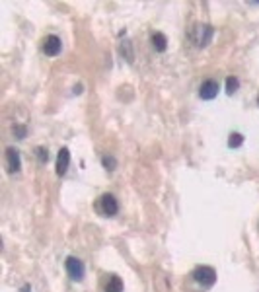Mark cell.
Returning a JSON list of instances; mask_svg holds the SVG:
<instances>
[{
  "instance_id": "cell-1",
  "label": "cell",
  "mask_w": 259,
  "mask_h": 292,
  "mask_svg": "<svg viewBox=\"0 0 259 292\" xmlns=\"http://www.w3.org/2000/svg\"><path fill=\"white\" fill-rule=\"evenodd\" d=\"M214 35V28L208 24H195L189 31V39L193 41L195 47H207Z\"/></svg>"
},
{
  "instance_id": "cell-2",
  "label": "cell",
  "mask_w": 259,
  "mask_h": 292,
  "mask_svg": "<svg viewBox=\"0 0 259 292\" xmlns=\"http://www.w3.org/2000/svg\"><path fill=\"white\" fill-rule=\"evenodd\" d=\"M191 277H193V281H195L197 285H201L203 289H210V287L216 283V271H214L212 267H208V265H199V267H195V271L191 273Z\"/></svg>"
},
{
  "instance_id": "cell-3",
  "label": "cell",
  "mask_w": 259,
  "mask_h": 292,
  "mask_svg": "<svg viewBox=\"0 0 259 292\" xmlns=\"http://www.w3.org/2000/svg\"><path fill=\"white\" fill-rule=\"evenodd\" d=\"M64 267H66L68 277H70L72 281H76V283H80V281L84 279V275H86V267H84L82 259H78V257H74V255H68V257H66Z\"/></svg>"
},
{
  "instance_id": "cell-4",
  "label": "cell",
  "mask_w": 259,
  "mask_h": 292,
  "mask_svg": "<svg viewBox=\"0 0 259 292\" xmlns=\"http://www.w3.org/2000/svg\"><path fill=\"white\" fill-rule=\"evenodd\" d=\"M98 210H100L104 216H115V214L119 212V203H117V199L111 193H105V195H102L100 201H98Z\"/></svg>"
},
{
  "instance_id": "cell-5",
  "label": "cell",
  "mask_w": 259,
  "mask_h": 292,
  "mask_svg": "<svg viewBox=\"0 0 259 292\" xmlns=\"http://www.w3.org/2000/svg\"><path fill=\"white\" fill-rule=\"evenodd\" d=\"M6 170L8 174H18L22 170V156H20V150L14 146L6 148Z\"/></svg>"
},
{
  "instance_id": "cell-6",
  "label": "cell",
  "mask_w": 259,
  "mask_h": 292,
  "mask_svg": "<svg viewBox=\"0 0 259 292\" xmlns=\"http://www.w3.org/2000/svg\"><path fill=\"white\" fill-rule=\"evenodd\" d=\"M60 49H62V41H60L58 35H47L45 37V41H43V53L47 57H57L60 53Z\"/></svg>"
},
{
  "instance_id": "cell-7",
  "label": "cell",
  "mask_w": 259,
  "mask_h": 292,
  "mask_svg": "<svg viewBox=\"0 0 259 292\" xmlns=\"http://www.w3.org/2000/svg\"><path fill=\"white\" fill-rule=\"evenodd\" d=\"M218 90H220L218 82L212 80V78H208V80H205V82L201 84L199 96H201V99H214V97L218 96Z\"/></svg>"
},
{
  "instance_id": "cell-8",
  "label": "cell",
  "mask_w": 259,
  "mask_h": 292,
  "mask_svg": "<svg viewBox=\"0 0 259 292\" xmlns=\"http://www.w3.org/2000/svg\"><path fill=\"white\" fill-rule=\"evenodd\" d=\"M68 166H70V152H68V148H60L58 156H57V175L62 177L68 172Z\"/></svg>"
},
{
  "instance_id": "cell-9",
  "label": "cell",
  "mask_w": 259,
  "mask_h": 292,
  "mask_svg": "<svg viewBox=\"0 0 259 292\" xmlns=\"http://www.w3.org/2000/svg\"><path fill=\"white\" fill-rule=\"evenodd\" d=\"M150 41H152V47H154L158 53H164V51L168 49V37H166L164 33H160V31H156Z\"/></svg>"
},
{
  "instance_id": "cell-10",
  "label": "cell",
  "mask_w": 259,
  "mask_h": 292,
  "mask_svg": "<svg viewBox=\"0 0 259 292\" xmlns=\"http://www.w3.org/2000/svg\"><path fill=\"white\" fill-rule=\"evenodd\" d=\"M105 292H123V281L117 275H111L105 285Z\"/></svg>"
},
{
  "instance_id": "cell-11",
  "label": "cell",
  "mask_w": 259,
  "mask_h": 292,
  "mask_svg": "<svg viewBox=\"0 0 259 292\" xmlns=\"http://www.w3.org/2000/svg\"><path fill=\"white\" fill-rule=\"evenodd\" d=\"M238 88H240V80H238L236 76H228V78H226V92L232 96V94L238 92Z\"/></svg>"
},
{
  "instance_id": "cell-12",
  "label": "cell",
  "mask_w": 259,
  "mask_h": 292,
  "mask_svg": "<svg viewBox=\"0 0 259 292\" xmlns=\"http://www.w3.org/2000/svg\"><path fill=\"white\" fill-rule=\"evenodd\" d=\"M242 145H244V137L240 133H232L230 139H228V146L230 148H240Z\"/></svg>"
},
{
  "instance_id": "cell-13",
  "label": "cell",
  "mask_w": 259,
  "mask_h": 292,
  "mask_svg": "<svg viewBox=\"0 0 259 292\" xmlns=\"http://www.w3.org/2000/svg\"><path fill=\"white\" fill-rule=\"evenodd\" d=\"M35 156H37L39 164H47V162H49V150L43 148V146H37V148H35Z\"/></svg>"
},
{
  "instance_id": "cell-14",
  "label": "cell",
  "mask_w": 259,
  "mask_h": 292,
  "mask_svg": "<svg viewBox=\"0 0 259 292\" xmlns=\"http://www.w3.org/2000/svg\"><path fill=\"white\" fill-rule=\"evenodd\" d=\"M121 53L127 57V60H129V62H133L135 55H133V47H131V43H129V41H123V43H121Z\"/></svg>"
},
{
  "instance_id": "cell-15",
  "label": "cell",
  "mask_w": 259,
  "mask_h": 292,
  "mask_svg": "<svg viewBox=\"0 0 259 292\" xmlns=\"http://www.w3.org/2000/svg\"><path fill=\"white\" fill-rule=\"evenodd\" d=\"M102 162H104V168L107 172H113L115 170V166H117V160L113 158V156H104L102 158Z\"/></svg>"
},
{
  "instance_id": "cell-16",
  "label": "cell",
  "mask_w": 259,
  "mask_h": 292,
  "mask_svg": "<svg viewBox=\"0 0 259 292\" xmlns=\"http://www.w3.org/2000/svg\"><path fill=\"white\" fill-rule=\"evenodd\" d=\"M14 135H16V139H26L28 129H26L24 125H16V127H14Z\"/></svg>"
},
{
  "instance_id": "cell-17",
  "label": "cell",
  "mask_w": 259,
  "mask_h": 292,
  "mask_svg": "<svg viewBox=\"0 0 259 292\" xmlns=\"http://www.w3.org/2000/svg\"><path fill=\"white\" fill-rule=\"evenodd\" d=\"M20 292H31V285H24V287H22V291Z\"/></svg>"
},
{
  "instance_id": "cell-18",
  "label": "cell",
  "mask_w": 259,
  "mask_h": 292,
  "mask_svg": "<svg viewBox=\"0 0 259 292\" xmlns=\"http://www.w3.org/2000/svg\"><path fill=\"white\" fill-rule=\"evenodd\" d=\"M258 101H259V97H258Z\"/></svg>"
}]
</instances>
